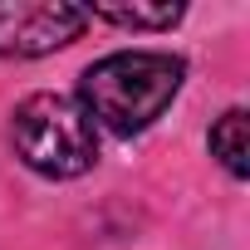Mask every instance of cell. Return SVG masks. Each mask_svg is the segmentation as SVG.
<instances>
[{
  "label": "cell",
  "mask_w": 250,
  "mask_h": 250,
  "mask_svg": "<svg viewBox=\"0 0 250 250\" xmlns=\"http://www.w3.org/2000/svg\"><path fill=\"white\" fill-rule=\"evenodd\" d=\"M187 83V59L172 49H113L79 74V103L98 133L138 138L172 108Z\"/></svg>",
  "instance_id": "6da1fadb"
},
{
  "label": "cell",
  "mask_w": 250,
  "mask_h": 250,
  "mask_svg": "<svg viewBox=\"0 0 250 250\" xmlns=\"http://www.w3.org/2000/svg\"><path fill=\"white\" fill-rule=\"evenodd\" d=\"M10 147L44 182H74L98 167V128L74 93H30L10 113Z\"/></svg>",
  "instance_id": "7a4b0ae2"
},
{
  "label": "cell",
  "mask_w": 250,
  "mask_h": 250,
  "mask_svg": "<svg viewBox=\"0 0 250 250\" xmlns=\"http://www.w3.org/2000/svg\"><path fill=\"white\" fill-rule=\"evenodd\" d=\"M88 30V5L69 0H15L0 5V59H44Z\"/></svg>",
  "instance_id": "3957f363"
},
{
  "label": "cell",
  "mask_w": 250,
  "mask_h": 250,
  "mask_svg": "<svg viewBox=\"0 0 250 250\" xmlns=\"http://www.w3.org/2000/svg\"><path fill=\"white\" fill-rule=\"evenodd\" d=\"M206 152H211V162H216L230 182H245V177H250V133H245V108H240V103H230V108L211 123Z\"/></svg>",
  "instance_id": "277c9868"
},
{
  "label": "cell",
  "mask_w": 250,
  "mask_h": 250,
  "mask_svg": "<svg viewBox=\"0 0 250 250\" xmlns=\"http://www.w3.org/2000/svg\"><path fill=\"white\" fill-rule=\"evenodd\" d=\"M88 20H103V25H118V30H133V35H167L187 20V5H93Z\"/></svg>",
  "instance_id": "5b68a950"
}]
</instances>
